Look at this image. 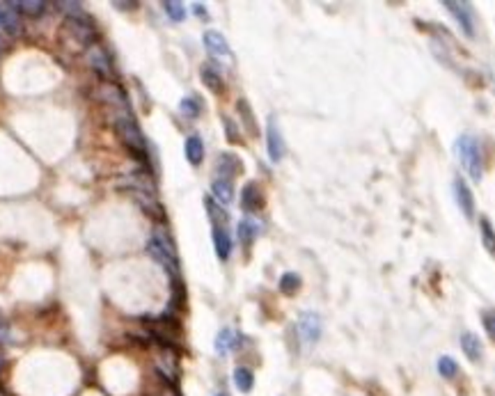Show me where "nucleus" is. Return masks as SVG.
<instances>
[{"mask_svg":"<svg viewBox=\"0 0 495 396\" xmlns=\"http://www.w3.org/2000/svg\"><path fill=\"white\" fill-rule=\"evenodd\" d=\"M7 49V42H5V37L0 35V55H3V51Z\"/></svg>","mask_w":495,"mask_h":396,"instance_id":"nucleus-38","label":"nucleus"},{"mask_svg":"<svg viewBox=\"0 0 495 396\" xmlns=\"http://www.w3.org/2000/svg\"><path fill=\"white\" fill-rule=\"evenodd\" d=\"M85 60H88V65L97 71L101 81H106V83H115V69L113 65H110V58L106 55V51L101 49V46H92V49L85 53Z\"/></svg>","mask_w":495,"mask_h":396,"instance_id":"nucleus-7","label":"nucleus"},{"mask_svg":"<svg viewBox=\"0 0 495 396\" xmlns=\"http://www.w3.org/2000/svg\"><path fill=\"white\" fill-rule=\"evenodd\" d=\"M443 5L452 12V17L457 19V23L463 30V35L475 37V12H473V7H470L468 3H452V0H445Z\"/></svg>","mask_w":495,"mask_h":396,"instance_id":"nucleus-8","label":"nucleus"},{"mask_svg":"<svg viewBox=\"0 0 495 396\" xmlns=\"http://www.w3.org/2000/svg\"><path fill=\"white\" fill-rule=\"evenodd\" d=\"M211 193H214V200L218 204H230L234 200V186L232 181H225V179H214L211 184Z\"/></svg>","mask_w":495,"mask_h":396,"instance_id":"nucleus-19","label":"nucleus"},{"mask_svg":"<svg viewBox=\"0 0 495 396\" xmlns=\"http://www.w3.org/2000/svg\"><path fill=\"white\" fill-rule=\"evenodd\" d=\"M223 124H225V131H227V140L230 142H239V131H237V126L232 124L230 117H223Z\"/></svg>","mask_w":495,"mask_h":396,"instance_id":"nucleus-34","label":"nucleus"},{"mask_svg":"<svg viewBox=\"0 0 495 396\" xmlns=\"http://www.w3.org/2000/svg\"><path fill=\"white\" fill-rule=\"evenodd\" d=\"M145 326L149 330L156 342L161 346H170L179 351V342H182V328H179L177 319H170V316H161V319H147Z\"/></svg>","mask_w":495,"mask_h":396,"instance_id":"nucleus-4","label":"nucleus"},{"mask_svg":"<svg viewBox=\"0 0 495 396\" xmlns=\"http://www.w3.org/2000/svg\"><path fill=\"white\" fill-rule=\"evenodd\" d=\"M179 108H182V113H186L188 117H198L202 113V101L200 97H186Z\"/></svg>","mask_w":495,"mask_h":396,"instance_id":"nucleus-32","label":"nucleus"},{"mask_svg":"<svg viewBox=\"0 0 495 396\" xmlns=\"http://www.w3.org/2000/svg\"><path fill=\"white\" fill-rule=\"evenodd\" d=\"M259 234V225L253 223V220H241L239 223V239L243 245H250Z\"/></svg>","mask_w":495,"mask_h":396,"instance_id":"nucleus-27","label":"nucleus"},{"mask_svg":"<svg viewBox=\"0 0 495 396\" xmlns=\"http://www.w3.org/2000/svg\"><path fill=\"white\" fill-rule=\"evenodd\" d=\"M154 364H156V374H159L163 380H168L170 385H177L179 374H182V369H179L177 348L161 346V351L156 353V358H154Z\"/></svg>","mask_w":495,"mask_h":396,"instance_id":"nucleus-5","label":"nucleus"},{"mask_svg":"<svg viewBox=\"0 0 495 396\" xmlns=\"http://www.w3.org/2000/svg\"><path fill=\"white\" fill-rule=\"evenodd\" d=\"M454 149H457V158L461 168L466 170V174L475 184H479L484 174V158H482V149H479V142L473 136H461L457 140V145H454Z\"/></svg>","mask_w":495,"mask_h":396,"instance_id":"nucleus-3","label":"nucleus"},{"mask_svg":"<svg viewBox=\"0 0 495 396\" xmlns=\"http://www.w3.org/2000/svg\"><path fill=\"white\" fill-rule=\"evenodd\" d=\"M5 367V353H3V348H0V371H3Z\"/></svg>","mask_w":495,"mask_h":396,"instance_id":"nucleus-39","label":"nucleus"},{"mask_svg":"<svg viewBox=\"0 0 495 396\" xmlns=\"http://www.w3.org/2000/svg\"><path fill=\"white\" fill-rule=\"evenodd\" d=\"M204 46H207L209 55H214V58H230V44H227V39L216 33V30H207L204 33Z\"/></svg>","mask_w":495,"mask_h":396,"instance_id":"nucleus-14","label":"nucleus"},{"mask_svg":"<svg viewBox=\"0 0 495 396\" xmlns=\"http://www.w3.org/2000/svg\"><path fill=\"white\" fill-rule=\"evenodd\" d=\"M454 197H457V204L463 211V216L468 220H473L475 218V197H473V190L468 188V184L461 177L454 179Z\"/></svg>","mask_w":495,"mask_h":396,"instance_id":"nucleus-9","label":"nucleus"},{"mask_svg":"<svg viewBox=\"0 0 495 396\" xmlns=\"http://www.w3.org/2000/svg\"><path fill=\"white\" fill-rule=\"evenodd\" d=\"M113 129L117 133V138L124 142V147L138 158V161L147 163V140L140 131V126L133 120L131 110H124V113H113Z\"/></svg>","mask_w":495,"mask_h":396,"instance_id":"nucleus-2","label":"nucleus"},{"mask_svg":"<svg viewBox=\"0 0 495 396\" xmlns=\"http://www.w3.org/2000/svg\"><path fill=\"white\" fill-rule=\"evenodd\" d=\"M234 385H237L239 392L248 394L250 390H253V385H255L253 371H250L248 367H237V369H234Z\"/></svg>","mask_w":495,"mask_h":396,"instance_id":"nucleus-23","label":"nucleus"},{"mask_svg":"<svg viewBox=\"0 0 495 396\" xmlns=\"http://www.w3.org/2000/svg\"><path fill=\"white\" fill-rule=\"evenodd\" d=\"M237 344H239V339H237V335H234L232 330H220L218 332V337H216V351L220 353V355H225L227 351H232V348H237Z\"/></svg>","mask_w":495,"mask_h":396,"instance_id":"nucleus-25","label":"nucleus"},{"mask_svg":"<svg viewBox=\"0 0 495 396\" xmlns=\"http://www.w3.org/2000/svg\"><path fill=\"white\" fill-rule=\"evenodd\" d=\"M298 289H301V277L296 273H285L280 277V291L285 293V296H296Z\"/></svg>","mask_w":495,"mask_h":396,"instance_id":"nucleus-28","label":"nucleus"},{"mask_svg":"<svg viewBox=\"0 0 495 396\" xmlns=\"http://www.w3.org/2000/svg\"><path fill=\"white\" fill-rule=\"evenodd\" d=\"M147 396H179V392H177L175 385H170L168 380H163V378L159 376V383L149 387Z\"/></svg>","mask_w":495,"mask_h":396,"instance_id":"nucleus-29","label":"nucleus"},{"mask_svg":"<svg viewBox=\"0 0 495 396\" xmlns=\"http://www.w3.org/2000/svg\"><path fill=\"white\" fill-rule=\"evenodd\" d=\"M237 110H239V115H241V122H243V126H246V131H248L253 138H257V136H259V126H257L255 113H253V108H250V104H248L246 99H239Z\"/></svg>","mask_w":495,"mask_h":396,"instance_id":"nucleus-17","label":"nucleus"},{"mask_svg":"<svg viewBox=\"0 0 495 396\" xmlns=\"http://www.w3.org/2000/svg\"><path fill=\"white\" fill-rule=\"evenodd\" d=\"M298 332H301L303 342L314 344L321 337V319L314 312H303L298 319Z\"/></svg>","mask_w":495,"mask_h":396,"instance_id":"nucleus-10","label":"nucleus"},{"mask_svg":"<svg viewBox=\"0 0 495 396\" xmlns=\"http://www.w3.org/2000/svg\"><path fill=\"white\" fill-rule=\"evenodd\" d=\"M19 14H28V17H42L46 12V3H39V0H17V3H10Z\"/></svg>","mask_w":495,"mask_h":396,"instance_id":"nucleus-22","label":"nucleus"},{"mask_svg":"<svg viewBox=\"0 0 495 396\" xmlns=\"http://www.w3.org/2000/svg\"><path fill=\"white\" fill-rule=\"evenodd\" d=\"M163 10L172 21H184L186 19V7L182 3H177V0H165Z\"/></svg>","mask_w":495,"mask_h":396,"instance_id":"nucleus-30","label":"nucleus"},{"mask_svg":"<svg viewBox=\"0 0 495 396\" xmlns=\"http://www.w3.org/2000/svg\"><path fill=\"white\" fill-rule=\"evenodd\" d=\"M216 396H227V394H225V392H220V394H216Z\"/></svg>","mask_w":495,"mask_h":396,"instance_id":"nucleus-41","label":"nucleus"},{"mask_svg":"<svg viewBox=\"0 0 495 396\" xmlns=\"http://www.w3.org/2000/svg\"><path fill=\"white\" fill-rule=\"evenodd\" d=\"M479 232H482V243L484 248L495 257V229L489 218H479Z\"/></svg>","mask_w":495,"mask_h":396,"instance_id":"nucleus-24","label":"nucleus"},{"mask_svg":"<svg viewBox=\"0 0 495 396\" xmlns=\"http://www.w3.org/2000/svg\"><path fill=\"white\" fill-rule=\"evenodd\" d=\"M186 158L191 165H200L204 158V142L200 136H191L186 138Z\"/></svg>","mask_w":495,"mask_h":396,"instance_id":"nucleus-20","label":"nucleus"},{"mask_svg":"<svg viewBox=\"0 0 495 396\" xmlns=\"http://www.w3.org/2000/svg\"><path fill=\"white\" fill-rule=\"evenodd\" d=\"M482 326H484L486 335H489L491 342H495V307L482 312Z\"/></svg>","mask_w":495,"mask_h":396,"instance_id":"nucleus-33","label":"nucleus"},{"mask_svg":"<svg viewBox=\"0 0 495 396\" xmlns=\"http://www.w3.org/2000/svg\"><path fill=\"white\" fill-rule=\"evenodd\" d=\"M266 145H269V158L273 163L282 161V156H285V142H282V136L278 131V126L271 120L269 122V131H266Z\"/></svg>","mask_w":495,"mask_h":396,"instance_id":"nucleus-15","label":"nucleus"},{"mask_svg":"<svg viewBox=\"0 0 495 396\" xmlns=\"http://www.w3.org/2000/svg\"><path fill=\"white\" fill-rule=\"evenodd\" d=\"M200 76H202L204 85H207L211 92L220 94V92L225 90V85H223V76H220L218 71H216L214 67H211V65H204V67L200 69Z\"/></svg>","mask_w":495,"mask_h":396,"instance_id":"nucleus-21","label":"nucleus"},{"mask_svg":"<svg viewBox=\"0 0 495 396\" xmlns=\"http://www.w3.org/2000/svg\"><path fill=\"white\" fill-rule=\"evenodd\" d=\"M264 207V195H262V188H259L255 181H248L246 186L241 190V209L248 211V213H255Z\"/></svg>","mask_w":495,"mask_h":396,"instance_id":"nucleus-13","label":"nucleus"},{"mask_svg":"<svg viewBox=\"0 0 495 396\" xmlns=\"http://www.w3.org/2000/svg\"><path fill=\"white\" fill-rule=\"evenodd\" d=\"M461 351L466 353V358L470 362H479L482 360V342H479V337L473 335V332H466V335H461Z\"/></svg>","mask_w":495,"mask_h":396,"instance_id":"nucleus-16","label":"nucleus"},{"mask_svg":"<svg viewBox=\"0 0 495 396\" xmlns=\"http://www.w3.org/2000/svg\"><path fill=\"white\" fill-rule=\"evenodd\" d=\"M0 396H7V394H5V390H0Z\"/></svg>","mask_w":495,"mask_h":396,"instance_id":"nucleus-40","label":"nucleus"},{"mask_svg":"<svg viewBox=\"0 0 495 396\" xmlns=\"http://www.w3.org/2000/svg\"><path fill=\"white\" fill-rule=\"evenodd\" d=\"M58 42L65 51L72 55L88 53L92 46L99 44V30L85 14H76V17H67L62 21L58 30Z\"/></svg>","mask_w":495,"mask_h":396,"instance_id":"nucleus-1","label":"nucleus"},{"mask_svg":"<svg viewBox=\"0 0 495 396\" xmlns=\"http://www.w3.org/2000/svg\"><path fill=\"white\" fill-rule=\"evenodd\" d=\"M243 172V163L239 161V156H234L230 152H223L218 156L216 161V174L218 179H225V181H232L237 174Z\"/></svg>","mask_w":495,"mask_h":396,"instance_id":"nucleus-11","label":"nucleus"},{"mask_svg":"<svg viewBox=\"0 0 495 396\" xmlns=\"http://www.w3.org/2000/svg\"><path fill=\"white\" fill-rule=\"evenodd\" d=\"M115 7H120V10H133V7H138V3H122V0H117Z\"/></svg>","mask_w":495,"mask_h":396,"instance_id":"nucleus-35","label":"nucleus"},{"mask_svg":"<svg viewBox=\"0 0 495 396\" xmlns=\"http://www.w3.org/2000/svg\"><path fill=\"white\" fill-rule=\"evenodd\" d=\"M5 337H7V323H5L3 316H0V342H3Z\"/></svg>","mask_w":495,"mask_h":396,"instance_id":"nucleus-36","label":"nucleus"},{"mask_svg":"<svg viewBox=\"0 0 495 396\" xmlns=\"http://www.w3.org/2000/svg\"><path fill=\"white\" fill-rule=\"evenodd\" d=\"M94 99L101 101V104H106L108 108H113V113H124V110H129L127 94H124L122 87L115 83L101 81L97 90H94Z\"/></svg>","mask_w":495,"mask_h":396,"instance_id":"nucleus-6","label":"nucleus"},{"mask_svg":"<svg viewBox=\"0 0 495 396\" xmlns=\"http://www.w3.org/2000/svg\"><path fill=\"white\" fill-rule=\"evenodd\" d=\"M195 14H200V17H207V12H204V5H195Z\"/></svg>","mask_w":495,"mask_h":396,"instance_id":"nucleus-37","label":"nucleus"},{"mask_svg":"<svg viewBox=\"0 0 495 396\" xmlns=\"http://www.w3.org/2000/svg\"><path fill=\"white\" fill-rule=\"evenodd\" d=\"M438 371H440V376H443V378H454V376L459 374V364L445 355V358L438 360Z\"/></svg>","mask_w":495,"mask_h":396,"instance_id":"nucleus-31","label":"nucleus"},{"mask_svg":"<svg viewBox=\"0 0 495 396\" xmlns=\"http://www.w3.org/2000/svg\"><path fill=\"white\" fill-rule=\"evenodd\" d=\"M204 207H207V213H209V218H211V223H214V227H225L227 225V213L223 211V207L220 204H216L211 197H207L204 200Z\"/></svg>","mask_w":495,"mask_h":396,"instance_id":"nucleus-26","label":"nucleus"},{"mask_svg":"<svg viewBox=\"0 0 495 396\" xmlns=\"http://www.w3.org/2000/svg\"><path fill=\"white\" fill-rule=\"evenodd\" d=\"M0 30L7 35H21V14L10 3H0Z\"/></svg>","mask_w":495,"mask_h":396,"instance_id":"nucleus-12","label":"nucleus"},{"mask_svg":"<svg viewBox=\"0 0 495 396\" xmlns=\"http://www.w3.org/2000/svg\"><path fill=\"white\" fill-rule=\"evenodd\" d=\"M214 245H216V255L220 259H230V252H232V239L227 234L225 227H214Z\"/></svg>","mask_w":495,"mask_h":396,"instance_id":"nucleus-18","label":"nucleus"}]
</instances>
